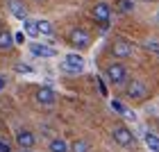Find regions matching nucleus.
<instances>
[{"label":"nucleus","instance_id":"nucleus-1","mask_svg":"<svg viewBox=\"0 0 159 152\" xmlns=\"http://www.w3.org/2000/svg\"><path fill=\"white\" fill-rule=\"evenodd\" d=\"M111 136H114V141H116L118 145H123V148H127V145H132V143H134V134L129 132L125 125H116V127H114V132H111Z\"/></svg>","mask_w":159,"mask_h":152},{"label":"nucleus","instance_id":"nucleus-2","mask_svg":"<svg viewBox=\"0 0 159 152\" xmlns=\"http://www.w3.org/2000/svg\"><path fill=\"white\" fill-rule=\"evenodd\" d=\"M93 18L98 20L102 27L109 25V18H111V9L107 2H96V7H93Z\"/></svg>","mask_w":159,"mask_h":152},{"label":"nucleus","instance_id":"nucleus-3","mask_svg":"<svg viewBox=\"0 0 159 152\" xmlns=\"http://www.w3.org/2000/svg\"><path fill=\"white\" fill-rule=\"evenodd\" d=\"M127 77V70L123 64H111L109 68H107V79H109L111 84H123Z\"/></svg>","mask_w":159,"mask_h":152},{"label":"nucleus","instance_id":"nucleus-4","mask_svg":"<svg viewBox=\"0 0 159 152\" xmlns=\"http://www.w3.org/2000/svg\"><path fill=\"white\" fill-rule=\"evenodd\" d=\"M64 68L70 70V73H82L84 70V59L77 52H70V55L64 57Z\"/></svg>","mask_w":159,"mask_h":152},{"label":"nucleus","instance_id":"nucleus-5","mask_svg":"<svg viewBox=\"0 0 159 152\" xmlns=\"http://www.w3.org/2000/svg\"><path fill=\"white\" fill-rule=\"evenodd\" d=\"M127 96L132 98V100H146V98H148V89H146V84L139 82V79H134V82L127 86Z\"/></svg>","mask_w":159,"mask_h":152},{"label":"nucleus","instance_id":"nucleus-6","mask_svg":"<svg viewBox=\"0 0 159 152\" xmlns=\"http://www.w3.org/2000/svg\"><path fill=\"white\" fill-rule=\"evenodd\" d=\"M111 52H114V57H118V59H125V57L132 55V43L125 41V39H118V41H114Z\"/></svg>","mask_w":159,"mask_h":152},{"label":"nucleus","instance_id":"nucleus-7","mask_svg":"<svg viewBox=\"0 0 159 152\" xmlns=\"http://www.w3.org/2000/svg\"><path fill=\"white\" fill-rule=\"evenodd\" d=\"M16 143L20 145V150H30L34 143H37V139H34V134L30 129H18L16 132Z\"/></svg>","mask_w":159,"mask_h":152},{"label":"nucleus","instance_id":"nucleus-8","mask_svg":"<svg viewBox=\"0 0 159 152\" xmlns=\"http://www.w3.org/2000/svg\"><path fill=\"white\" fill-rule=\"evenodd\" d=\"M89 43H91V37L84 30H73L70 32V46L82 50V48H89Z\"/></svg>","mask_w":159,"mask_h":152},{"label":"nucleus","instance_id":"nucleus-9","mask_svg":"<svg viewBox=\"0 0 159 152\" xmlns=\"http://www.w3.org/2000/svg\"><path fill=\"white\" fill-rule=\"evenodd\" d=\"M37 100L41 105H55L57 96H55V91L50 89V86H41V89L37 91Z\"/></svg>","mask_w":159,"mask_h":152},{"label":"nucleus","instance_id":"nucleus-10","mask_svg":"<svg viewBox=\"0 0 159 152\" xmlns=\"http://www.w3.org/2000/svg\"><path fill=\"white\" fill-rule=\"evenodd\" d=\"M30 50H32V55H37V57H55L57 55V50L52 46H43V43H32Z\"/></svg>","mask_w":159,"mask_h":152},{"label":"nucleus","instance_id":"nucleus-11","mask_svg":"<svg viewBox=\"0 0 159 152\" xmlns=\"http://www.w3.org/2000/svg\"><path fill=\"white\" fill-rule=\"evenodd\" d=\"M7 7H9V11H11L18 20H25V18H27V9L18 2V0H7Z\"/></svg>","mask_w":159,"mask_h":152},{"label":"nucleus","instance_id":"nucleus-12","mask_svg":"<svg viewBox=\"0 0 159 152\" xmlns=\"http://www.w3.org/2000/svg\"><path fill=\"white\" fill-rule=\"evenodd\" d=\"M37 27H39V34L41 37H52V23L50 20H37Z\"/></svg>","mask_w":159,"mask_h":152},{"label":"nucleus","instance_id":"nucleus-13","mask_svg":"<svg viewBox=\"0 0 159 152\" xmlns=\"http://www.w3.org/2000/svg\"><path fill=\"white\" fill-rule=\"evenodd\" d=\"M14 46V37L7 30H0V50H7Z\"/></svg>","mask_w":159,"mask_h":152},{"label":"nucleus","instance_id":"nucleus-14","mask_svg":"<svg viewBox=\"0 0 159 152\" xmlns=\"http://www.w3.org/2000/svg\"><path fill=\"white\" fill-rule=\"evenodd\" d=\"M23 27H25V32L30 34V37H39V27H37V20H34V18H25Z\"/></svg>","mask_w":159,"mask_h":152},{"label":"nucleus","instance_id":"nucleus-15","mask_svg":"<svg viewBox=\"0 0 159 152\" xmlns=\"http://www.w3.org/2000/svg\"><path fill=\"white\" fill-rule=\"evenodd\" d=\"M146 145L150 148V152H159V136L152 134V132H148L146 134Z\"/></svg>","mask_w":159,"mask_h":152},{"label":"nucleus","instance_id":"nucleus-16","mask_svg":"<svg viewBox=\"0 0 159 152\" xmlns=\"http://www.w3.org/2000/svg\"><path fill=\"white\" fill-rule=\"evenodd\" d=\"M50 152H68V143L61 139H52L50 141Z\"/></svg>","mask_w":159,"mask_h":152},{"label":"nucleus","instance_id":"nucleus-17","mask_svg":"<svg viewBox=\"0 0 159 152\" xmlns=\"http://www.w3.org/2000/svg\"><path fill=\"white\" fill-rule=\"evenodd\" d=\"M118 9L123 14H132L134 11V0H118Z\"/></svg>","mask_w":159,"mask_h":152},{"label":"nucleus","instance_id":"nucleus-18","mask_svg":"<svg viewBox=\"0 0 159 152\" xmlns=\"http://www.w3.org/2000/svg\"><path fill=\"white\" fill-rule=\"evenodd\" d=\"M70 150H73V152H89L91 145H89L86 141H75L73 145H70Z\"/></svg>","mask_w":159,"mask_h":152},{"label":"nucleus","instance_id":"nucleus-19","mask_svg":"<svg viewBox=\"0 0 159 152\" xmlns=\"http://www.w3.org/2000/svg\"><path fill=\"white\" fill-rule=\"evenodd\" d=\"M143 48L150 50V52H157V55H159V41H152V39H150V41L143 43Z\"/></svg>","mask_w":159,"mask_h":152},{"label":"nucleus","instance_id":"nucleus-20","mask_svg":"<svg viewBox=\"0 0 159 152\" xmlns=\"http://www.w3.org/2000/svg\"><path fill=\"white\" fill-rule=\"evenodd\" d=\"M111 109L116 111V114H120V116L127 111V109H125V105H123V102H118V100H111Z\"/></svg>","mask_w":159,"mask_h":152},{"label":"nucleus","instance_id":"nucleus-21","mask_svg":"<svg viewBox=\"0 0 159 152\" xmlns=\"http://www.w3.org/2000/svg\"><path fill=\"white\" fill-rule=\"evenodd\" d=\"M16 73H32V66H27V64H16Z\"/></svg>","mask_w":159,"mask_h":152},{"label":"nucleus","instance_id":"nucleus-22","mask_svg":"<svg viewBox=\"0 0 159 152\" xmlns=\"http://www.w3.org/2000/svg\"><path fill=\"white\" fill-rule=\"evenodd\" d=\"M25 41V34L23 32H16V34H14V43H23Z\"/></svg>","mask_w":159,"mask_h":152},{"label":"nucleus","instance_id":"nucleus-23","mask_svg":"<svg viewBox=\"0 0 159 152\" xmlns=\"http://www.w3.org/2000/svg\"><path fill=\"white\" fill-rule=\"evenodd\" d=\"M0 152H11L9 143H7V141H2V139H0Z\"/></svg>","mask_w":159,"mask_h":152},{"label":"nucleus","instance_id":"nucleus-24","mask_svg":"<svg viewBox=\"0 0 159 152\" xmlns=\"http://www.w3.org/2000/svg\"><path fill=\"white\" fill-rule=\"evenodd\" d=\"M123 116H125V118H127V120H132V123L136 120V114H134V111H129V109H127L125 114H123Z\"/></svg>","mask_w":159,"mask_h":152},{"label":"nucleus","instance_id":"nucleus-25","mask_svg":"<svg viewBox=\"0 0 159 152\" xmlns=\"http://www.w3.org/2000/svg\"><path fill=\"white\" fill-rule=\"evenodd\" d=\"M2 89H5V77L0 75V91H2Z\"/></svg>","mask_w":159,"mask_h":152},{"label":"nucleus","instance_id":"nucleus-26","mask_svg":"<svg viewBox=\"0 0 159 152\" xmlns=\"http://www.w3.org/2000/svg\"><path fill=\"white\" fill-rule=\"evenodd\" d=\"M157 20H159V11H157Z\"/></svg>","mask_w":159,"mask_h":152},{"label":"nucleus","instance_id":"nucleus-27","mask_svg":"<svg viewBox=\"0 0 159 152\" xmlns=\"http://www.w3.org/2000/svg\"><path fill=\"white\" fill-rule=\"evenodd\" d=\"M23 152H30V150H23Z\"/></svg>","mask_w":159,"mask_h":152}]
</instances>
